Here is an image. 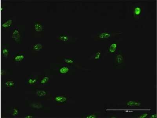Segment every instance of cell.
Segmentation results:
<instances>
[{
	"mask_svg": "<svg viewBox=\"0 0 157 118\" xmlns=\"http://www.w3.org/2000/svg\"><path fill=\"white\" fill-rule=\"evenodd\" d=\"M6 10V6L3 5V6L2 5H1V12H5Z\"/></svg>",
	"mask_w": 157,
	"mask_h": 118,
	"instance_id": "obj_27",
	"label": "cell"
},
{
	"mask_svg": "<svg viewBox=\"0 0 157 118\" xmlns=\"http://www.w3.org/2000/svg\"><path fill=\"white\" fill-rule=\"evenodd\" d=\"M149 118H157V116L156 113H153L151 114V115H149L148 117Z\"/></svg>",
	"mask_w": 157,
	"mask_h": 118,
	"instance_id": "obj_28",
	"label": "cell"
},
{
	"mask_svg": "<svg viewBox=\"0 0 157 118\" xmlns=\"http://www.w3.org/2000/svg\"><path fill=\"white\" fill-rule=\"evenodd\" d=\"M142 101H128L123 104V106L128 107H140L142 106Z\"/></svg>",
	"mask_w": 157,
	"mask_h": 118,
	"instance_id": "obj_21",
	"label": "cell"
},
{
	"mask_svg": "<svg viewBox=\"0 0 157 118\" xmlns=\"http://www.w3.org/2000/svg\"><path fill=\"white\" fill-rule=\"evenodd\" d=\"M108 118H120V116H117V115H110V116H108L107 117Z\"/></svg>",
	"mask_w": 157,
	"mask_h": 118,
	"instance_id": "obj_29",
	"label": "cell"
},
{
	"mask_svg": "<svg viewBox=\"0 0 157 118\" xmlns=\"http://www.w3.org/2000/svg\"><path fill=\"white\" fill-rule=\"evenodd\" d=\"M57 67L56 69L57 74L59 75H72L75 73L76 67L57 63Z\"/></svg>",
	"mask_w": 157,
	"mask_h": 118,
	"instance_id": "obj_9",
	"label": "cell"
},
{
	"mask_svg": "<svg viewBox=\"0 0 157 118\" xmlns=\"http://www.w3.org/2000/svg\"><path fill=\"white\" fill-rule=\"evenodd\" d=\"M78 40V38L71 36L68 31L59 32L56 37V43L60 44H74Z\"/></svg>",
	"mask_w": 157,
	"mask_h": 118,
	"instance_id": "obj_3",
	"label": "cell"
},
{
	"mask_svg": "<svg viewBox=\"0 0 157 118\" xmlns=\"http://www.w3.org/2000/svg\"><path fill=\"white\" fill-rule=\"evenodd\" d=\"M149 116V114L147 113H145L135 115H134V116H133L131 117L136 118H148Z\"/></svg>",
	"mask_w": 157,
	"mask_h": 118,
	"instance_id": "obj_24",
	"label": "cell"
},
{
	"mask_svg": "<svg viewBox=\"0 0 157 118\" xmlns=\"http://www.w3.org/2000/svg\"><path fill=\"white\" fill-rule=\"evenodd\" d=\"M145 8L141 5H137L133 6L132 9V12L133 18L135 19H140L144 14Z\"/></svg>",
	"mask_w": 157,
	"mask_h": 118,
	"instance_id": "obj_15",
	"label": "cell"
},
{
	"mask_svg": "<svg viewBox=\"0 0 157 118\" xmlns=\"http://www.w3.org/2000/svg\"><path fill=\"white\" fill-rule=\"evenodd\" d=\"M104 56H105V52L103 50L95 51L89 57V59L93 60L94 63H98L101 61L103 59Z\"/></svg>",
	"mask_w": 157,
	"mask_h": 118,
	"instance_id": "obj_17",
	"label": "cell"
},
{
	"mask_svg": "<svg viewBox=\"0 0 157 118\" xmlns=\"http://www.w3.org/2000/svg\"><path fill=\"white\" fill-rule=\"evenodd\" d=\"M52 99L56 104L57 106H65L69 104L71 101L69 97L65 94H56L54 97H52Z\"/></svg>",
	"mask_w": 157,
	"mask_h": 118,
	"instance_id": "obj_11",
	"label": "cell"
},
{
	"mask_svg": "<svg viewBox=\"0 0 157 118\" xmlns=\"http://www.w3.org/2000/svg\"><path fill=\"white\" fill-rule=\"evenodd\" d=\"M51 76L48 75H41L39 79L37 88H47L50 85Z\"/></svg>",
	"mask_w": 157,
	"mask_h": 118,
	"instance_id": "obj_16",
	"label": "cell"
},
{
	"mask_svg": "<svg viewBox=\"0 0 157 118\" xmlns=\"http://www.w3.org/2000/svg\"><path fill=\"white\" fill-rule=\"evenodd\" d=\"M11 72H12L10 71V70H5V69L2 68V69L1 70V76H6L8 75L9 74H11Z\"/></svg>",
	"mask_w": 157,
	"mask_h": 118,
	"instance_id": "obj_25",
	"label": "cell"
},
{
	"mask_svg": "<svg viewBox=\"0 0 157 118\" xmlns=\"http://www.w3.org/2000/svg\"><path fill=\"white\" fill-rule=\"evenodd\" d=\"M100 113L94 112L90 113H86L81 116L82 118H98L100 117Z\"/></svg>",
	"mask_w": 157,
	"mask_h": 118,
	"instance_id": "obj_23",
	"label": "cell"
},
{
	"mask_svg": "<svg viewBox=\"0 0 157 118\" xmlns=\"http://www.w3.org/2000/svg\"><path fill=\"white\" fill-rule=\"evenodd\" d=\"M41 74L40 73H33L25 77V84L26 86L29 88H37L38 84Z\"/></svg>",
	"mask_w": 157,
	"mask_h": 118,
	"instance_id": "obj_8",
	"label": "cell"
},
{
	"mask_svg": "<svg viewBox=\"0 0 157 118\" xmlns=\"http://www.w3.org/2000/svg\"><path fill=\"white\" fill-rule=\"evenodd\" d=\"M44 48V45L41 42H37L32 44L30 48L31 52L36 54L41 52Z\"/></svg>",
	"mask_w": 157,
	"mask_h": 118,
	"instance_id": "obj_19",
	"label": "cell"
},
{
	"mask_svg": "<svg viewBox=\"0 0 157 118\" xmlns=\"http://www.w3.org/2000/svg\"><path fill=\"white\" fill-rule=\"evenodd\" d=\"M122 39H116L108 44L107 50L105 52V56L114 57L118 52L120 50V44Z\"/></svg>",
	"mask_w": 157,
	"mask_h": 118,
	"instance_id": "obj_7",
	"label": "cell"
},
{
	"mask_svg": "<svg viewBox=\"0 0 157 118\" xmlns=\"http://www.w3.org/2000/svg\"><path fill=\"white\" fill-rule=\"evenodd\" d=\"M57 59H60V64H65L71 67H76L77 69L82 68V66L79 65L76 63L75 59L69 57H57Z\"/></svg>",
	"mask_w": 157,
	"mask_h": 118,
	"instance_id": "obj_14",
	"label": "cell"
},
{
	"mask_svg": "<svg viewBox=\"0 0 157 118\" xmlns=\"http://www.w3.org/2000/svg\"><path fill=\"white\" fill-rule=\"evenodd\" d=\"M26 93L33 95L36 100L40 101H50L52 98V95L50 90L47 88H32L29 91H27Z\"/></svg>",
	"mask_w": 157,
	"mask_h": 118,
	"instance_id": "obj_2",
	"label": "cell"
},
{
	"mask_svg": "<svg viewBox=\"0 0 157 118\" xmlns=\"http://www.w3.org/2000/svg\"><path fill=\"white\" fill-rule=\"evenodd\" d=\"M123 33L122 32L103 30L95 32L91 36L94 41L98 43H103L122 39L120 36Z\"/></svg>",
	"mask_w": 157,
	"mask_h": 118,
	"instance_id": "obj_1",
	"label": "cell"
},
{
	"mask_svg": "<svg viewBox=\"0 0 157 118\" xmlns=\"http://www.w3.org/2000/svg\"><path fill=\"white\" fill-rule=\"evenodd\" d=\"M44 22L41 19L34 20L32 24V36L33 38H41L44 36Z\"/></svg>",
	"mask_w": 157,
	"mask_h": 118,
	"instance_id": "obj_5",
	"label": "cell"
},
{
	"mask_svg": "<svg viewBox=\"0 0 157 118\" xmlns=\"http://www.w3.org/2000/svg\"><path fill=\"white\" fill-rule=\"evenodd\" d=\"M10 37L16 44H22L24 41L25 31L21 26L15 25L10 32Z\"/></svg>",
	"mask_w": 157,
	"mask_h": 118,
	"instance_id": "obj_4",
	"label": "cell"
},
{
	"mask_svg": "<svg viewBox=\"0 0 157 118\" xmlns=\"http://www.w3.org/2000/svg\"><path fill=\"white\" fill-rule=\"evenodd\" d=\"M11 50L9 45L3 44L1 45V57L4 59H8L11 56Z\"/></svg>",
	"mask_w": 157,
	"mask_h": 118,
	"instance_id": "obj_18",
	"label": "cell"
},
{
	"mask_svg": "<svg viewBox=\"0 0 157 118\" xmlns=\"http://www.w3.org/2000/svg\"><path fill=\"white\" fill-rule=\"evenodd\" d=\"M42 101L38 100H26L25 106L32 110H44L45 106Z\"/></svg>",
	"mask_w": 157,
	"mask_h": 118,
	"instance_id": "obj_12",
	"label": "cell"
},
{
	"mask_svg": "<svg viewBox=\"0 0 157 118\" xmlns=\"http://www.w3.org/2000/svg\"><path fill=\"white\" fill-rule=\"evenodd\" d=\"M17 85L16 81L12 78H7L4 82V85L6 88H15Z\"/></svg>",
	"mask_w": 157,
	"mask_h": 118,
	"instance_id": "obj_22",
	"label": "cell"
},
{
	"mask_svg": "<svg viewBox=\"0 0 157 118\" xmlns=\"http://www.w3.org/2000/svg\"><path fill=\"white\" fill-rule=\"evenodd\" d=\"M26 59V51L24 50L15 51L12 53V59L14 63H21L24 62Z\"/></svg>",
	"mask_w": 157,
	"mask_h": 118,
	"instance_id": "obj_13",
	"label": "cell"
},
{
	"mask_svg": "<svg viewBox=\"0 0 157 118\" xmlns=\"http://www.w3.org/2000/svg\"><path fill=\"white\" fill-rule=\"evenodd\" d=\"M7 113L12 118H17L19 116V109L18 107H8L6 108Z\"/></svg>",
	"mask_w": 157,
	"mask_h": 118,
	"instance_id": "obj_20",
	"label": "cell"
},
{
	"mask_svg": "<svg viewBox=\"0 0 157 118\" xmlns=\"http://www.w3.org/2000/svg\"><path fill=\"white\" fill-rule=\"evenodd\" d=\"M35 117V114L33 113L28 114L24 116L25 118H33Z\"/></svg>",
	"mask_w": 157,
	"mask_h": 118,
	"instance_id": "obj_26",
	"label": "cell"
},
{
	"mask_svg": "<svg viewBox=\"0 0 157 118\" xmlns=\"http://www.w3.org/2000/svg\"><path fill=\"white\" fill-rule=\"evenodd\" d=\"M15 25V17L10 16L1 21V30L3 32H10Z\"/></svg>",
	"mask_w": 157,
	"mask_h": 118,
	"instance_id": "obj_10",
	"label": "cell"
},
{
	"mask_svg": "<svg viewBox=\"0 0 157 118\" xmlns=\"http://www.w3.org/2000/svg\"><path fill=\"white\" fill-rule=\"evenodd\" d=\"M113 68L114 69H123L126 67V53L124 50H120L114 56Z\"/></svg>",
	"mask_w": 157,
	"mask_h": 118,
	"instance_id": "obj_6",
	"label": "cell"
}]
</instances>
